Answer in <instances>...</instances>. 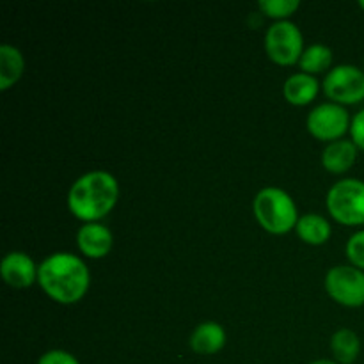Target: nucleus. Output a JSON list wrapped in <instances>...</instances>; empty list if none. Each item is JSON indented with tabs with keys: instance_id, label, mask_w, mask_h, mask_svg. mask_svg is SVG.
I'll return each mask as SVG.
<instances>
[{
	"instance_id": "39448f33",
	"label": "nucleus",
	"mask_w": 364,
	"mask_h": 364,
	"mask_svg": "<svg viewBox=\"0 0 364 364\" xmlns=\"http://www.w3.org/2000/svg\"><path fill=\"white\" fill-rule=\"evenodd\" d=\"M267 57L277 66H295L304 53V36L294 21H276L265 32Z\"/></svg>"
},
{
	"instance_id": "9d476101",
	"label": "nucleus",
	"mask_w": 364,
	"mask_h": 364,
	"mask_svg": "<svg viewBox=\"0 0 364 364\" xmlns=\"http://www.w3.org/2000/svg\"><path fill=\"white\" fill-rule=\"evenodd\" d=\"M77 245L85 258L102 259L114 247L112 231L102 223L84 224L77 233Z\"/></svg>"
},
{
	"instance_id": "1a4fd4ad",
	"label": "nucleus",
	"mask_w": 364,
	"mask_h": 364,
	"mask_svg": "<svg viewBox=\"0 0 364 364\" xmlns=\"http://www.w3.org/2000/svg\"><path fill=\"white\" fill-rule=\"evenodd\" d=\"M0 274L7 287L14 288V290H25L38 283L39 265H36L34 259L25 252L13 251L4 256Z\"/></svg>"
},
{
	"instance_id": "20e7f679",
	"label": "nucleus",
	"mask_w": 364,
	"mask_h": 364,
	"mask_svg": "<svg viewBox=\"0 0 364 364\" xmlns=\"http://www.w3.org/2000/svg\"><path fill=\"white\" fill-rule=\"evenodd\" d=\"M326 206L329 215L343 226H364V181L345 178L327 192Z\"/></svg>"
},
{
	"instance_id": "6e6552de",
	"label": "nucleus",
	"mask_w": 364,
	"mask_h": 364,
	"mask_svg": "<svg viewBox=\"0 0 364 364\" xmlns=\"http://www.w3.org/2000/svg\"><path fill=\"white\" fill-rule=\"evenodd\" d=\"M352 119L348 110L343 105L327 102L316 105L306 119V128L315 139L323 142H334L343 139L347 132H350Z\"/></svg>"
},
{
	"instance_id": "aec40b11",
	"label": "nucleus",
	"mask_w": 364,
	"mask_h": 364,
	"mask_svg": "<svg viewBox=\"0 0 364 364\" xmlns=\"http://www.w3.org/2000/svg\"><path fill=\"white\" fill-rule=\"evenodd\" d=\"M38 364H80L73 354L66 350H48L39 358Z\"/></svg>"
},
{
	"instance_id": "dca6fc26",
	"label": "nucleus",
	"mask_w": 364,
	"mask_h": 364,
	"mask_svg": "<svg viewBox=\"0 0 364 364\" xmlns=\"http://www.w3.org/2000/svg\"><path fill=\"white\" fill-rule=\"evenodd\" d=\"M331 350L338 364H354L361 354V340L352 329H338L331 338Z\"/></svg>"
},
{
	"instance_id": "2eb2a0df",
	"label": "nucleus",
	"mask_w": 364,
	"mask_h": 364,
	"mask_svg": "<svg viewBox=\"0 0 364 364\" xmlns=\"http://www.w3.org/2000/svg\"><path fill=\"white\" fill-rule=\"evenodd\" d=\"M25 71V57L16 46L4 43L0 46V91H7L21 78Z\"/></svg>"
},
{
	"instance_id": "0eeeda50",
	"label": "nucleus",
	"mask_w": 364,
	"mask_h": 364,
	"mask_svg": "<svg viewBox=\"0 0 364 364\" xmlns=\"http://www.w3.org/2000/svg\"><path fill=\"white\" fill-rule=\"evenodd\" d=\"M326 291L345 308L364 306V270L354 265H336L327 272Z\"/></svg>"
},
{
	"instance_id": "412c9836",
	"label": "nucleus",
	"mask_w": 364,
	"mask_h": 364,
	"mask_svg": "<svg viewBox=\"0 0 364 364\" xmlns=\"http://www.w3.org/2000/svg\"><path fill=\"white\" fill-rule=\"evenodd\" d=\"M350 137L352 142L358 146V149H363L364 151V109L359 110V112L352 117Z\"/></svg>"
},
{
	"instance_id": "f257e3e1",
	"label": "nucleus",
	"mask_w": 364,
	"mask_h": 364,
	"mask_svg": "<svg viewBox=\"0 0 364 364\" xmlns=\"http://www.w3.org/2000/svg\"><path fill=\"white\" fill-rule=\"evenodd\" d=\"M38 284L53 302L71 306L87 295L91 274L80 256L53 252L39 265Z\"/></svg>"
},
{
	"instance_id": "f3484780",
	"label": "nucleus",
	"mask_w": 364,
	"mask_h": 364,
	"mask_svg": "<svg viewBox=\"0 0 364 364\" xmlns=\"http://www.w3.org/2000/svg\"><path fill=\"white\" fill-rule=\"evenodd\" d=\"M331 64H333V50L326 45H320V43L308 46L302 53L301 60H299L302 73L313 75V77L329 70Z\"/></svg>"
},
{
	"instance_id": "9b49d317",
	"label": "nucleus",
	"mask_w": 364,
	"mask_h": 364,
	"mask_svg": "<svg viewBox=\"0 0 364 364\" xmlns=\"http://www.w3.org/2000/svg\"><path fill=\"white\" fill-rule=\"evenodd\" d=\"M358 151V146L352 142V139L329 142L322 151V167L331 174H345L354 167Z\"/></svg>"
},
{
	"instance_id": "4be33fe9",
	"label": "nucleus",
	"mask_w": 364,
	"mask_h": 364,
	"mask_svg": "<svg viewBox=\"0 0 364 364\" xmlns=\"http://www.w3.org/2000/svg\"><path fill=\"white\" fill-rule=\"evenodd\" d=\"M309 364H338L336 361H329V359H318V361H313Z\"/></svg>"
},
{
	"instance_id": "b1692460",
	"label": "nucleus",
	"mask_w": 364,
	"mask_h": 364,
	"mask_svg": "<svg viewBox=\"0 0 364 364\" xmlns=\"http://www.w3.org/2000/svg\"><path fill=\"white\" fill-rule=\"evenodd\" d=\"M363 70H364V68H363Z\"/></svg>"
},
{
	"instance_id": "f8f14e48",
	"label": "nucleus",
	"mask_w": 364,
	"mask_h": 364,
	"mask_svg": "<svg viewBox=\"0 0 364 364\" xmlns=\"http://www.w3.org/2000/svg\"><path fill=\"white\" fill-rule=\"evenodd\" d=\"M226 329L217 322H203L192 331L191 348L196 354L213 355L226 345Z\"/></svg>"
},
{
	"instance_id": "423d86ee",
	"label": "nucleus",
	"mask_w": 364,
	"mask_h": 364,
	"mask_svg": "<svg viewBox=\"0 0 364 364\" xmlns=\"http://www.w3.org/2000/svg\"><path fill=\"white\" fill-rule=\"evenodd\" d=\"M323 92L338 105H358L364 100V70L352 64L333 68L323 78Z\"/></svg>"
},
{
	"instance_id": "6ab92c4d",
	"label": "nucleus",
	"mask_w": 364,
	"mask_h": 364,
	"mask_svg": "<svg viewBox=\"0 0 364 364\" xmlns=\"http://www.w3.org/2000/svg\"><path fill=\"white\" fill-rule=\"evenodd\" d=\"M347 258L350 265L358 267V269L364 270V230L355 231L347 242Z\"/></svg>"
},
{
	"instance_id": "f03ea898",
	"label": "nucleus",
	"mask_w": 364,
	"mask_h": 364,
	"mask_svg": "<svg viewBox=\"0 0 364 364\" xmlns=\"http://www.w3.org/2000/svg\"><path fill=\"white\" fill-rule=\"evenodd\" d=\"M119 201V183L107 171L82 174L68 192V208L84 224L105 219Z\"/></svg>"
},
{
	"instance_id": "5701e85b",
	"label": "nucleus",
	"mask_w": 364,
	"mask_h": 364,
	"mask_svg": "<svg viewBox=\"0 0 364 364\" xmlns=\"http://www.w3.org/2000/svg\"><path fill=\"white\" fill-rule=\"evenodd\" d=\"M359 7H361V9L364 11V0H361V2H359Z\"/></svg>"
},
{
	"instance_id": "ddd939ff",
	"label": "nucleus",
	"mask_w": 364,
	"mask_h": 364,
	"mask_svg": "<svg viewBox=\"0 0 364 364\" xmlns=\"http://www.w3.org/2000/svg\"><path fill=\"white\" fill-rule=\"evenodd\" d=\"M320 91V84L316 77L308 73H294L287 78L283 85V95L290 105L294 107H306L316 98Z\"/></svg>"
},
{
	"instance_id": "a211bd4d",
	"label": "nucleus",
	"mask_w": 364,
	"mask_h": 364,
	"mask_svg": "<svg viewBox=\"0 0 364 364\" xmlns=\"http://www.w3.org/2000/svg\"><path fill=\"white\" fill-rule=\"evenodd\" d=\"M259 11L276 21H287L301 7L299 0H262Z\"/></svg>"
},
{
	"instance_id": "7ed1b4c3",
	"label": "nucleus",
	"mask_w": 364,
	"mask_h": 364,
	"mask_svg": "<svg viewBox=\"0 0 364 364\" xmlns=\"http://www.w3.org/2000/svg\"><path fill=\"white\" fill-rule=\"evenodd\" d=\"M252 212L259 226L277 237L295 230L301 219L294 198L279 187L262 188L252 201Z\"/></svg>"
},
{
	"instance_id": "4468645a",
	"label": "nucleus",
	"mask_w": 364,
	"mask_h": 364,
	"mask_svg": "<svg viewBox=\"0 0 364 364\" xmlns=\"http://www.w3.org/2000/svg\"><path fill=\"white\" fill-rule=\"evenodd\" d=\"M295 231H297L299 238L304 244L315 245V247L327 244L331 235H333V228H331L329 220L320 215V213H304V215H301Z\"/></svg>"
}]
</instances>
